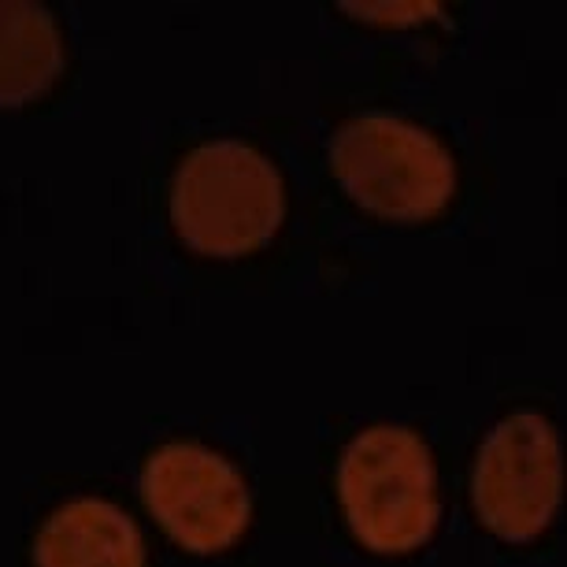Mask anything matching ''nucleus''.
Wrapping results in <instances>:
<instances>
[{"instance_id":"0eeeda50","label":"nucleus","mask_w":567,"mask_h":567,"mask_svg":"<svg viewBox=\"0 0 567 567\" xmlns=\"http://www.w3.org/2000/svg\"><path fill=\"white\" fill-rule=\"evenodd\" d=\"M63 68L52 16L34 0H0V109L34 101Z\"/></svg>"},{"instance_id":"423d86ee","label":"nucleus","mask_w":567,"mask_h":567,"mask_svg":"<svg viewBox=\"0 0 567 567\" xmlns=\"http://www.w3.org/2000/svg\"><path fill=\"white\" fill-rule=\"evenodd\" d=\"M38 567H145L142 534L109 501H71L52 512L34 545Z\"/></svg>"},{"instance_id":"f03ea898","label":"nucleus","mask_w":567,"mask_h":567,"mask_svg":"<svg viewBox=\"0 0 567 567\" xmlns=\"http://www.w3.org/2000/svg\"><path fill=\"white\" fill-rule=\"evenodd\" d=\"M171 216L178 234L208 256L252 252L286 216L282 178L271 159L241 142H212L182 159Z\"/></svg>"},{"instance_id":"7ed1b4c3","label":"nucleus","mask_w":567,"mask_h":567,"mask_svg":"<svg viewBox=\"0 0 567 567\" xmlns=\"http://www.w3.org/2000/svg\"><path fill=\"white\" fill-rule=\"evenodd\" d=\"M330 167L360 208L382 219H431L456 186V164L431 131L386 112L349 120L330 142Z\"/></svg>"},{"instance_id":"39448f33","label":"nucleus","mask_w":567,"mask_h":567,"mask_svg":"<svg viewBox=\"0 0 567 567\" xmlns=\"http://www.w3.org/2000/svg\"><path fill=\"white\" fill-rule=\"evenodd\" d=\"M142 497L178 545L219 553L249 527V489L219 453L194 442L164 445L142 471Z\"/></svg>"},{"instance_id":"f257e3e1","label":"nucleus","mask_w":567,"mask_h":567,"mask_svg":"<svg viewBox=\"0 0 567 567\" xmlns=\"http://www.w3.org/2000/svg\"><path fill=\"white\" fill-rule=\"evenodd\" d=\"M338 497L352 534L371 553H409L437 527L434 456L404 426H371L352 437L338 467Z\"/></svg>"},{"instance_id":"20e7f679","label":"nucleus","mask_w":567,"mask_h":567,"mask_svg":"<svg viewBox=\"0 0 567 567\" xmlns=\"http://www.w3.org/2000/svg\"><path fill=\"white\" fill-rule=\"evenodd\" d=\"M564 497V453L556 426L538 412L501 420L478 449L471 501L486 530L530 542L549 527Z\"/></svg>"}]
</instances>
